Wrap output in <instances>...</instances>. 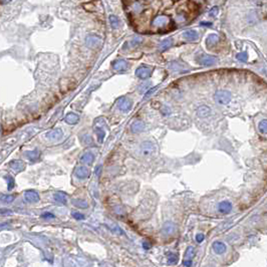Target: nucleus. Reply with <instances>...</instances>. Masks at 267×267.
Returning a JSON list of instances; mask_svg holds the SVG:
<instances>
[{
    "instance_id": "nucleus-1",
    "label": "nucleus",
    "mask_w": 267,
    "mask_h": 267,
    "mask_svg": "<svg viewBox=\"0 0 267 267\" xmlns=\"http://www.w3.org/2000/svg\"><path fill=\"white\" fill-rule=\"evenodd\" d=\"M232 100V95L231 92L225 90H220L217 91L215 93V101L217 102V103L219 105H228V103L231 102Z\"/></svg>"
},
{
    "instance_id": "nucleus-2",
    "label": "nucleus",
    "mask_w": 267,
    "mask_h": 267,
    "mask_svg": "<svg viewBox=\"0 0 267 267\" xmlns=\"http://www.w3.org/2000/svg\"><path fill=\"white\" fill-rule=\"evenodd\" d=\"M86 44L88 48L96 49V48H98L102 44V39L100 35H97V34L92 33V34H88L86 36Z\"/></svg>"
},
{
    "instance_id": "nucleus-3",
    "label": "nucleus",
    "mask_w": 267,
    "mask_h": 267,
    "mask_svg": "<svg viewBox=\"0 0 267 267\" xmlns=\"http://www.w3.org/2000/svg\"><path fill=\"white\" fill-rule=\"evenodd\" d=\"M140 150H141V154L144 157H150L156 153V145L150 141L143 142L140 146Z\"/></svg>"
},
{
    "instance_id": "nucleus-4",
    "label": "nucleus",
    "mask_w": 267,
    "mask_h": 267,
    "mask_svg": "<svg viewBox=\"0 0 267 267\" xmlns=\"http://www.w3.org/2000/svg\"><path fill=\"white\" fill-rule=\"evenodd\" d=\"M196 61L199 64H202V65L209 66L217 62V58L215 56L208 55V54H200V55L196 57Z\"/></svg>"
},
{
    "instance_id": "nucleus-5",
    "label": "nucleus",
    "mask_w": 267,
    "mask_h": 267,
    "mask_svg": "<svg viewBox=\"0 0 267 267\" xmlns=\"http://www.w3.org/2000/svg\"><path fill=\"white\" fill-rule=\"evenodd\" d=\"M117 106H118V107L120 108L122 112L127 113V112H128L132 108L133 102H132V100H130V98L127 97H120L118 100Z\"/></svg>"
},
{
    "instance_id": "nucleus-6",
    "label": "nucleus",
    "mask_w": 267,
    "mask_h": 267,
    "mask_svg": "<svg viewBox=\"0 0 267 267\" xmlns=\"http://www.w3.org/2000/svg\"><path fill=\"white\" fill-rule=\"evenodd\" d=\"M152 75V68L150 66L142 65L137 68L136 71V76L141 78V80H147L148 77H150Z\"/></svg>"
},
{
    "instance_id": "nucleus-7",
    "label": "nucleus",
    "mask_w": 267,
    "mask_h": 267,
    "mask_svg": "<svg viewBox=\"0 0 267 267\" xmlns=\"http://www.w3.org/2000/svg\"><path fill=\"white\" fill-rule=\"evenodd\" d=\"M24 199H25L26 202L28 203H37L40 200V197H39L38 193L34 190H27L24 193Z\"/></svg>"
},
{
    "instance_id": "nucleus-8",
    "label": "nucleus",
    "mask_w": 267,
    "mask_h": 267,
    "mask_svg": "<svg viewBox=\"0 0 267 267\" xmlns=\"http://www.w3.org/2000/svg\"><path fill=\"white\" fill-rule=\"evenodd\" d=\"M9 167L15 173H20L25 169V164L21 160H12L9 162Z\"/></svg>"
},
{
    "instance_id": "nucleus-9",
    "label": "nucleus",
    "mask_w": 267,
    "mask_h": 267,
    "mask_svg": "<svg viewBox=\"0 0 267 267\" xmlns=\"http://www.w3.org/2000/svg\"><path fill=\"white\" fill-rule=\"evenodd\" d=\"M176 231V225L172 222H166L162 227V233L165 236H170L173 235Z\"/></svg>"
},
{
    "instance_id": "nucleus-10",
    "label": "nucleus",
    "mask_w": 267,
    "mask_h": 267,
    "mask_svg": "<svg viewBox=\"0 0 267 267\" xmlns=\"http://www.w3.org/2000/svg\"><path fill=\"white\" fill-rule=\"evenodd\" d=\"M113 67L117 71H126L128 68V62L125 59H118L113 62Z\"/></svg>"
},
{
    "instance_id": "nucleus-11",
    "label": "nucleus",
    "mask_w": 267,
    "mask_h": 267,
    "mask_svg": "<svg viewBox=\"0 0 267 267\" xmlns=\"http://www.w3.org/2000/svg\"><path fill=\"white\" fill-rule=\"evenodd\" d=\"M145 128H146L145 123L143 122V121H141V120H138V121H135V122L132 123L131 131H132V133H134V134H139V133H141V132L144 131Z\"/></svg>"
},
{
    "instance_id": "nucleus-12",
    "label": "nucleus",
    "mask_w": 267,
    "mask_h": 267,
    "mask_svg": "<svg viewBox=\"0 0 267 267\" xmlns=\"http://www.w3.org/2000/svg\"><path fill=\"white\" fill-rule=\"evenodd\" d=\"M232 210V204L229 201H222L218 204V211L221 214H228Z\"/></svg>"
},
{
    "instance_id": "nucleus-13",
    "label": "nucleus",
    "mask_w": 267,
    "mask_h": 267,
    "mask_svg": "<svg viewBox=\"0 0 267 267\" xmlns=\"http://www.w3.org/2000/svg\"><path fill=\"white\" fill-rule=\"evenodd\" d=\"M169 20H170V18L166 15L158 16L154 19V20H153V25L156 26V27H163V26H165L169 23Z\"/></svg>"
},
{
    "instance_id": "nucleus-14",
    "label": "nucleus",
    "mask_w": 267,
    "mask_h": 267,
    "mask_svg": "<svg viewBox=\"0 0 267 267\" xmlns=\"http://www.w3.org/2000/svg\"><path fill=\"white\" fill-rule=\"evenodd\" d=\"M62 137V131L60 130V128H54V130H51L50 132H48L46 134V138L49 140H59L61 139Z\"/></svg>"
},
{
    "instance_id": "nucleus-15",
    "label": "nucleus",
    "mask_w": 267,
    "mask_h": 267,
    "mask_svg": "<svg viewBox=\"0 0 267 267\" xmlns=\"http://www.w3.org/2000/svg\"><path fill=\"white\" fill-rule=\"evenodd\" d=\"M76 176L77 178H80V179H86V178H88V176H90V171H88L87 168L81 166V167L76 168Z\"/></svg>"
},
{
    "instance_id": "nucleus-16",
    "label": "nucleus",
    "mask_w": 267,
    "mask_h": 267,
    "mask_svg": "<svg viewBox=\"0 0 267 267\" xmlns=\"http://www.w3.org/2000/svg\"><path fill=\"white\" fill-rule=\"evenodd\" d=\"M64 122L68 123V125H76V123L80 122V117L75 113H70L64 118Z\"/></svg>"
},
{
    "instance_id": "nucleus-17",
    "label": "nucleus",
    "mask_w": 267,
    "mask_h": 267,
    "mask_svg": "<svg viewBox=\"0 0 267 267\" xmlns=\"http://www.w3.org/2000/svg\"><path fill=\"white\" fill-rule=\"evenodd\" d=\"M212 247H213V250L216 254H223L226 251V245L220 241H215Z\"/></svg>"
},
{
    "instance_id": "nucleus-18",
    "label": "nucleus",
    "mask_w": 267,
    "mask_h": 267,
    "mask_svg": "<svg viewBox=\"0 0 267 267\" xmlns=\"http://www.w3.org/2000/svg\"><path fill=\"white\" fill-rule=\"evenodd\" d=\"M93 160H95V156H93V154L92 152H86L81 157V162L82 163V164L91 165L93 162Z\"/></svg>"
},
{
    "instance_id": "nucleus-19",
    "label": "nucleus",
    "mask_w": 267,
    "mask_h": 267,
    "mask_svg": "<svg viewBox=\"0 0 267 267\" xmlns=\"http://www.w3.org/2000/svg\"><path fill=\"white\" fill-rule=\"evenodd\" d=\"M25 156L26 158L31 162H35L39 159V157H40V153H39L38 150H33V151H26L25 153Z\"/></svg>"
},
{
    "instance_id": "nucleus-20",
    "label": "nucleus",
    "mask_w": 267,
    "mask_h": 267,
    "mask_svg": "<svg viewBox=\"0 0 267 267\" xmlns=\"http://www.w3.org/2000/svg\"><path fill=\"white\" fill-rule=\"evenodd\" d=\"M183 37L187 39V40L193 41V40H197L199 38V34H198L196 30H187L183 33Z\"/></svg>"
},
{
    "instance_id": "nucleus-21",
    "label": "nucleus",
    "mask_w": 267,
    "mask_h": 267,
    "mask_svg": "<svg viewBox=\"0 0 267 267\" xmlns=\"http://www.w3.org/2000/svg\"><path fill=\"white\" fill-rule=\"evenodd\" d=\"M173 45V38H167L164 39L163 41H161V43L159 44V50L160 51H165L167 49H169L171 46Z\"/></svg>"
},
{
    "instance_id": "nucleus-22",
    "label": "nucleus",
    "mask_w": 267,
    "mask_h": 267,
    "mask_svg": "<svg viewBox=\"0 0 267 267\" xmlns=\"http://www.w3.org/2000/svg\"><path fill=\"white\" fill-rule=\"evenodd\" d=\"M211 113V110L209 107L207 106H201L200 107H198L197 110V115L200 118H207Z\"/></svg>"
},
{
    "instance_id": "nucleus-23",
    "label": "nucleus",
    "mask_w": 267,
    "mask_h": 267,
    "mask_svg": "<svg viewBox=\"0 0 267 267\" xmlns=\"http://www.w3.org/2000/svg\"><path fill=\"white\" fill-rule=\"evenodd\" d=\"M53 199L59 204H63V205L66 204V195L62 192H56L55 194L53 195Z\"/></svg>"
},
{
    "instance_id": "nucleus-24",
    "label": "nucleus",
    "mask_w": 267,
    "mask_h": 267,
    "mask_svg": "<svg viewBox=\"0 0 267 267\" xmlns=\"http://www.w3.org/2000/svg\"><path fill=\"white\" fill-rule=\"evenodd\" d=\"M218 41H219V36L217 34H210L206 39V45L208 47L214 46Z\"/></svg>"
},
{
    "instance_id": "nucleus-25",
    "label": "nucleus",
    "mask_w": 267,
    "mask_h": 267,
    "mask_svg": "<svg viewBox=\"0 0 267 267\" xmlns=\"http://www.w3.org/2000/svg\"><path fill=\"white\" fill-rule=\"evenodd\" d=\"M15 200V195H10V194H1L0 195V201L4 204H9Z\"/></svg>"
},
{
    "instance_id": "nucleus-26",
    "label": "nucleus",
    "mask_w": 267,
    "mask_h": 267,
    "mask_svg": "<svg viewBox=\"0 0 267 267\" xmlns=\"http://www.w3.org/2000/svg\"><path fill=\"white\" fill-rule=\"evenodd\" d=\"M195 249L194 247H188L187 250H186V253H185V257H184V260L186 261H192V259L195 257Z\"/></svg>"
},
{
    "instance_id": "nucleus-27",
    "label": "nucleus",
    "mask_w": 267,
    "mask_h": 267,
    "mask_svg": "<svg viewBox=\"0 0 267 267\" xmlns=\"http://www.w3.org/2000/svg\"><path fill=\"white\" fill-rule=\"evenodd\" d=\"M72 204L75 205L76 207L80 209H86L88 207V203L85 200H81V199H75L72 200Z\"/></svg>"
},
{
    "instance_id": "nucleus-28",
    "label": "nucleus",
    "mask_w": 267,
    "mask_h": 267,
    "mask_svg": "<svg viewBox=\"0 0 267 267\" xmlns=\"http://www.w3.org/2000/svg\"><path fill=\"white\" fill-rule=\"evenodd\" d=\"M110 23L113 29H118L121 26V20L116 15H110Z\"/></svg>"
},
{
    "instance_id": "nucleus-29",
    "label": "nucleus",
    "mask_w": 267,
    "mask_h": 267,
    "mask_svg": "<svg viewBox=\"0 0 267 267\" xmlns=\"http://www.w3.org/2000/svg\"><path fill=\"white\" fill-rule=\"evenodd\" d=\"M5 179L7 181V189L8 191H11L14 187H15V181H14L13 177H11L10 175L5 176Z\"/></svg>"
},
{
    "instance_id": "nucleus-30",
    "label": "nucleus",
    "mask_w": 267,
    "mask_h": 267,
    "mask_svg": "<svg viewBox=\"0 0 267 267\" xmlns=\"http://www.w3.org/2000/svg\"><path fill=\"white\" fill-rule=\"evenodd\" d=\"M97 141L98 143H102L105 140V137H106V132L102 130V128H97Z\"/></svg>"
},
{
    "instance_id": "nucleus-31",
    "label": "nucleus",
    "mask_w": 267,
    "mask_h": 267,
    "mask_svg": "<svg viewBox=\"0 0 267 267\" xmlns=\"http://www.w3.org/2000/svg\"><path fill=\"white\" fill-rule=\"evenodd\" d=\"M258 130L261 134H263V135H265V134L267 133V121L266 120H262L259 123Z\"/></svg>"
},
{
    "instance_id": "nucleus-32",
    "label": "nucleus",
    "mask_w": 267,
    "mask_h": 267,
    "mask_svg": "<svg viewBox=\"0 0 267 267\" xmlns=\"http://www.w3.org/2000/svg\"><path fill=\"white\" fill-rule=\"evenodd\" d=\"M178 255L175 253H169L168 254V263L172 264V265H175L177 262H178Z\"/></svg>"
},
{
    "instance_id": "nucleus-33",
    "label": "nucleus",
    "mask_w": 267,
    "mask_h": 267,
    "mask_svg": "<svg viewBox=\"0 0 267 267\" xmlns=\"http://www.w3.org/2000/svg\"><path fill=\"white\" fill-rule=\"evenodd\" d=\"M236 58L238 59L239 61H242V62H246L247 60H248V53H247L246 51H243V52H240L236 55Z\"/></svg>"
},
{
    "instance_id": "nucleus-34",
    "label": "nucleus",
    "mask_w": 267,
    "mask_h": 267,
    "mask_svg": "<svg viewBox=\"0 0 267 267\" xmlns=\"http://www.w3.org/2000/svg\"><path fill=\"white\" fill-rule=\"evenodd\" d=\"M142 42H143V38L142 37H136V38L132 39V41L130 42V44H131L132 47H136L138 45H140Z\"/></svg>"
},
{
    "instance_id": "nucleus-35",
    "label": "nucleus",
    "mask_w": 267,
    "mask_h": 267,
    "mask_svg": "<svg viewBox=\"0 0 267 267\" xmlns=\"http://www.w3.org/2000/svg\"><path fill=\"white\" fill-rule=\"evenodd\" d=\"M71 216H72L76 220H78V221L85 219V215L81 214V213H80V212H71Z\"/></svg>"
},
{
    "instance_id": "nucleus-36",
    "label": "nucleus",
    "mask_w": 267,
    "mask_h": 267,
    "mask_svg": "<svg viewBox=\"0 0 267 267\" xmlns=\"http://www.w3.org/2000/svg\"><path fill=\"white\" fill-rule=\"evenodd\" d=\"M13 212L9 209H5V208H2L0 209V215H4V216H7V215H12Z\"/></svg>"
},
{
    "instance_id": "nucleus-37",
    "label": "nucleus",
    "mask_w": 267,
    "mask_h": 267,
    "mask_svg": "<svg viewBox=\"0 0 267 267\" xmlns=\"http://www.w3.org/2000/svg\"><path fill=\"white\" fill-rule=\"evenodd\" d=\"M54 217L55 216H54L52 213H49V212H45V213H43L41 215V218H43V219H53Z\"/></svg>"
},
{
    "instance_id": "nucleus-38",
    "label": "nucleus",
    "mask_w": 267,
    "mask_h": 267,
    "mask_svg": "<svg viewBox=\"0 0 267 267\" xmlns=\"http://www.w3.org/2000/svg\"><path fill=\"white\" fill-rule=\"evenodd\" d=\"M143 247H144L145 250H149L152 248V243L150 241H144L143 242Z\"/></svg>"
},
{
    "instance_id": "nucleus-39",
    "label": "nucleus",
    "mask_w": 267,
    "mask_h": 267,
    "mask_svg": "<svg viewBox=\"0 0 267 267\" xmlns=\"http://www.w3.org/2000/svg\"><path fill=\"white\" fill-rule=\"evenodd\" d=\"M204 239H205V235L204 234L200 233V234L196 235V241L198 242V243H201V242H203Z\"/></svg>"
},
{
    "instance_id": "nucleus-40",
    "label": "nucleus",
    "mask_w": 267,
    "mask_h": 267,
    "mask_svg": "<svg viewBox=\"0 0 267 267\" xmlns=\"http://www.w3.org/2000/svg\"><path fill=\"white\" fill-rule=\"evenodd\" d=\"M209 14H210L211 16H216L217 14H218V7H217V6H215V7H213V8H212Z\"/></svg>"
},
{
    "instance_id": "nucleus-41",
    "label": "nucleus",
    "mask_w": 267,
    "mask_h": 267,
    "mask_svg": "<svg viewBox=\"0 0 267 267\" xmlns=\"http://www.w3.org/2000/svg\"><path fill=\"white\" fill-rule=\"evenodd\" d=\"M151 86V82H149V83H145V85H143V86H141L140 87V92H143L144 91H146V90H148V88H149V86Z\"/></svg>"
},
{
    "instance_id": "nucleus-42",
    "label": "nucleus",
    "mask_w": 267,
    "mask_h": 267,
    "mask_svg": "<svg viewBox=\"0 0 267 267\" xmlns=\"http://www.w3.org/2000/svg\"><path fill=\"white\" fill-rule=\"evenodd\" d=\"M102 165L97 166V168H96V174H97V177H100L101 173H102Z\"/></svg>"
},
{
    "instance_id": "nucleus-43",
    "label": "nucleus",
    "mask_w": 267,
    "mask_h": 267,
    "mask_svg": "<svg viewBox=\"0 0 267 267\" xmlns=\"http://www.w3.org/2000/svg\"><path fill=\"white\" fill-rule=\"evenodd\" d=\"M134 9H135V10H136L137 12H140L143 8H142V6L140 5L139 3H136V4H135V7H134Z\"/></svg>"
},
{
    "instance_id": "nucleus-44",
    "label": "nucleus",
    "mask_w": 267,
    "mask_h": 267,
    "mask_svg": "<svg viewBox=\"0 0 267 267\" xmlns=\"http://www.w3.org/2000/svg\"><path fill=\"white\" fill-rule=\"evenodd\" d=\"M183 265H184L185 267H191V266H192V261H186V260H184V261H183Z\"/></svg>"
},
{
    "instance_id": "nucleus-45",
    "label": "nucleus",
    "mask_w": 267,
    "mask_h": 267,
    "mask_svg": "<svg viewBox=\"0 0 267 267\" xmlns=\"http://www.w3.org/2000/svg\"><path fill=\"white\" fill-rule=\"evenodd\" d=\"M12 1V0H0V4H2V5H6V4L10 3Z\"/></svg>"
},
{
    "instance_id": "nucleus-46",
    "label": "nucleus",
    "mask_w": 267,
    "mask_h": 267,
    "mask_svg": "<svg viewBox=\"0 0 267 267\" xmlns=\"http://www.w3.org/2000/svg\"><path fill=\"white\" fill-rule=\"evenodd\" d=\"M165 108H166V110H165V111H164V110H163V112H162V113H164V115H165V116H167V115H169V113H170V110H169V107H165Z\"/></svg>"
},
{
    "instance_id": "nucleus-47",
    "label": "nucleus",
    "mask_w": 267,
    "mask_h": 267,
    "mask_svg": "<svg viewBox=\"0 0 267 267\" xmlns=\"http://www.w3.org/2000/svg\"><path fill=\"white\" fill-rule=\"evenodd\" d=\"M201 25H205V26H211L212 24H211L210 22H202V23H201Z\"/></svg>"
},
{
    "instance_id": "nucleus-48",
    "label": "nucleus",
    "mask_w": 267,
    "mask_h": 267,
    "mask_svg": "<svg viewBox=\"0 0 267 267\" xmlns=\"http://www.w3.org/2000/svg\"><path fill=\"white\" fill-rule=\"evenodd\" d=\"M1 134H2V127L0 125V135H1Z\"/></svg>"
}]
</instances>
